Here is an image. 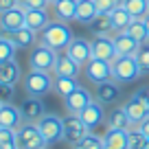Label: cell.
Returning <instances> with one entry per match:
<instances>
[{
  "label": "cell",
  "mask_w": 149,
  "mask_h": 149,
  "mask_svg": "<svg viewBox=\"0 0 149 149\" xmlns=\"http://www.w3.org/2000/svg\"><path fill=\"white\" fill-rule=\"evenodd\" d=\"M66 53H68L79 66H86L90 59H92V40H86V37H72L70 44L66 46Z\"/></svg>",
  "instance_id": "cell-9"
},
{
  "label": "cell",
  "mask_w": 149,
  "mask_h": 149,
  "mask_svg": "<svg viewBox=\"0 0 149 149\" xmlns=\"http://www.w3.org/2000/svg\"><path fill=\"white\" fill-rule=\"evenodd\" d=\"M20 5V0H0V13L7 9H13V7Z\"/></svg>",
  "instance_id": "cell-40"
},
{
  "label": "cell",
  "mask_w": 149,
  "mask_h": 149,
  "mask_svg": "<svg viewBox=\"0 0 149 149\" xmlns=\"http://www.w3.org/2000/svg\"><path fill=\"white\" fill-rule=\"evenodd\" d=\"M72 31L66 22H59V20H51L42 31L37 33V42L40 44H46V46L55 48L57 53L59 51H66V46L70 44L72 40Z\"/></svg>",
  "instance_id": "cell-1"
},
{
  "label": "cell",
  "mask_w": 149,
  "mask_h": 149,
  "mask_svg": "<svg viewBox=\"0 0 149 149\" xmlns=\"http://www.w3.org/2000/svg\"><path fill=\"white\" fill-rule=\"evenodd\" d=\"M143 20H145V26H147V31H149V13H147V15H145V18H143Z\"/></svg>",
  "instance_id": "cell-42"
},
{
  "label": "cell",
  "mask_w": 149,
  "mask_h": 149,
  "mask_svg": "<svg viewBox=\"0 0 149 149\" xmlns=\"http://www.w3.org/2000/svg\"><path fill=\"white\" fill-rule=\"evenodd\" d=\"M92 57L94 59H103V61H114L116 59V48H114V40L112 35H97L92 37Z\"/></svg>",
  "instance_id": "cell-10"
},
{
  "label": "cell",
  "mask_w": 149,
  "mask_h": 149,
  "mask_svg": "<svg viewBox=\"0 0 149 149\" xmlns=\"http://www.w3.org/2000/svg\"><path fill=\"white\" fill-rule=\"evenodd\" d=\"M94 2H97L99 13H112L116 7H121L123 0H94Z\"/></svg>",
  "instance_id": "cell-37"
},
{
  "label": "cell",
  "mask_w": 149,
  "mask_h": 149,
  "mask_svg": "<svg viewBox=\"0 0 149 149\" xmlns=\"http://www.w3.org/2000/svg\"><path fill=\"white\" fill-rule=\"evenodd\" d=\"M88 31L92 33V37H97V35H112V33H114V29H112V18H110V13H99L97 18L88 24Z\"/></svg>",
  "instance_id": "cell-26"
},
{
  "label": "cell",
  "mask_w": 149,
  "mask_h": 149,
  "mask_svg": "<svg viewBox=\"0 0 149 149\" xmlns=\"http://www.w3.org/2000/svg\"><path fill=\"white\" fill-rule=\"evenodd\" d=\"M94 99H97L101 105H112L121 99V86L114 79L101 81V84H94Z\"/></svg>",
  "instance_id": "cell-12"
},
{
  "label": "cell",
  "mask_w": 149,
  "mask_h": 149,
  "mask_svg": "<svg viewBox=\"0 0 149 149\" xmlns=\"http://www.w3.org/2000/svg\"><path fill=\"white\" fill-rule=\"evenodd\" d=\"M138 130H140V132H143V134H145V136L149 138V116H147V118H145V121H143V123L138 125Z\"/></svg>",
  "instance_id": "cell-41"
},
{
  "label": "cell",
  "mask_w": 149,
  "mask_h": 149,
  "mask_svg": "<svg viewBox=\"0 0 149 149\" xmlns=\"http://www.w3.org/2000/svg\"><path fill=\"white\" fill-rule=\"evenodd\" d=\"M15 94V86L9 84H0V103H11Z\"/></svg>",
  "instance_id": "cell-39"
},
{
  "label": "cell",
  "mask_w": 149,
  "mask_h": 149,
  "mask_svg": "<svg viewBox=\"0 0 149 149\" xmlns=\"http://www.w3.org/2000/svg\"><path fill=\"white\" fill-rule=\"evenodd\" d=\"M138 77H143V74H140L136 57L118 55L116 59L112 61V79L116 81V84H132V81H136Z\"/></svg>",
  "instance_id": "cell-3"
},
{
  "label": "cell",
  "mask_w": 149,
  "mask_h": 149,
  "mask_svg": "<svg viewBox=\"0 0 149 149\" xmlns=\"http://www.w3.org/2000/svg\"><path fill=\"white\" fill-rule=\"evenodd\" d=\"M53 77H55V74H53ZM79 86H81V84H79V79H77V77H55V79H53V90H55L61 99L68 97L70 92H74Z\"/></svg>",
  "instance_id": "cell-29"
},
{
  "label": "cell",
  "mask_w": 149,
  "mask_h": 149,
  "mask_svg": "<svg viewBox=\"0 0 149 149\" xmlns=\"http://www.w3.org/2000/svg\"><path fill=\"white\" fill-rule=\"evenodd\" d=\"M127 132L130 130H107L103 134L105 149H127Z\"/></svg>",
  "instance_id": "cell-27"
},
{
  "label": "cell",
  "mask_w": 149,
  "mask_h": 149,
  "mask_svg": "<svg viewBox=\"0 0 149 149\" xmlns=\"http://www.w3.org/2000/svg\"><path fill=\"white\" fill-rule=\"evenodd\" d=\"M79 116H81V121L86 123V127H88V130L92 132L94 127H97V125H101V123H103V118H105V114H103V105L97 101V99H94V101L90 103V105L86 107L84 112H81Z\"/></svg>",
  "instance_id": "cell-20"
},
{
  "label": "cell",
  "mask_w": 149,
  "mask_h": 149,
  "mask_svg": "<svg viewBox=\"0 0 149 149\" xmlns=\"http://www.w3.org/2000/svg\"><path fill=\"white\" fill-rule=\"evenodd\" d=\"M24 123V116L20 107H15L13 103H2L0 105V127H7V130H18Z\"/></svg>",
  "instance_id": "cell-17"
},
{
  "label": "cell",
  "mask_w": 149,
  "mask_h": 149,
  "mask_svg": "<svg viewBox=\"0 0 149 149\" xmlns=\"http://www.w3.org/2000/svg\"><path fill=\"white\" fill-rule=\"evenodd\" d=\"M92 101H94V94L90 92L88 88L79 86L74 92H70L68 97H64V107L68 110V114H81Z\"/></svg>",
  "instance_id": "cell-8"
},
{
  "label": "cell",
  "mask_w": 149,
  "mask_h": 149,
  "mask_svg": "<svg viewBox=\"0 0 149 149\" xmlns=\"http://www.w3.org/2000/svg\"><path fill=\"white\" fill-rule=\"evenodd\" d=\"M145 149H149V140H147V147H145Z\"/></svg>",
  "instance_id": "cell-45"
},
{
  "label": "cell",
  "mask_w": 149,
  "mask_h": 149,
  "mask_svg": "<svg viewBox=\"0 0 149 149\" xmlns=\"http://www.w3.org/2000/svg\"><path fill=\"white\" fill-rule=\"evenodd\" d=\"M81 70H84V66H79L66 51L57 53L55 68H53V74H55V77H77V79H79Z\"/></svg>",
  "instance_id": "cell-13"
},
{
  "label": "cell",
  "mask_w": 149,
  "mask_h": 149,
  "mask_svg": "<svg viewBox=\"0 0 149 149\" xmlns=\"http://www.w3.org/2000/svg\"><path fill=\"white\" fill-rule=\"evenodd\" d=\"M37 127H40V132H42L44 140L48 145H55L59 140H64V118L57 116V114H44L37 121Z\"/></svg>",
  "instance_id": "cell-6"
},
{
  "label": "cell",
  "mask_w": 149,
  "mask_h": 149,
  "mask_svg": "<svg viewBox=\"0 0 149 149\" xmlns=\"http://www.w3.org/2000/svg\"><path fill=\"white\" fill-rule=\"evenodd\" d=\"M0 105H2V103H0Z\"/></svg>",
  "instance_id": "cell-46"
},
{
  "label": "cell",
  "mask_w": 149,
  "mask_h": 149,
  "mask_svg": "<svg viewBox=\"0 0 149 149\" xmlns=\"http://www.w3.org/2000/svg\"><path fill=\"white\" fill-rule=\"evenodd\" d=\"M0 149H18V145H15V130L0 127Z\"/></svg>",
  "instance_id": "cell-36"
},
{
  "label": "cell",
  "mask_w": 149,
  "mask_h": 149,
  "mask_svg": "<svg viewBox=\"0 0 149 149\" xmlns=\"http://www.w3.org/2000/svg\"><path fill=\"white\" fill-rule=\"evenodd\" d=\"M105 125H107V130H132V127H134L123 105H121V107H114V110L107 112Z\"/></svg>",
  "instance_id": "cell-22"
},
{
  "label": "cell",
  "mask_w": 149,
  "mask_h": 149,
  "mask_svg": "<svg viewBox=\"0 0 149 149\" xmlns=\"http://www.w3.org/2000/svg\"><path fill=\"white\" fill-rule=\"evenodd\" d=\"M20 112H22V116H24L26 123H37L44 114H46L44 103H42L40 97H26L22 103H20Z\"/></svg>",
  "instance_id": "cell-16"
},
{
  "label": "cell",
  "mask_w": 149,
  "mask_h": 149,
  "mask_svg": "<svg viewBox=\"0 0 149 149\" xmlns=\"http://www.w3.org/2000/svg\"><path fill=\"white\" fill-rule=\"evenodd\" d=\"M20 79H22V68H20L18 61H15V59L0 61V84L15 86Z\"/></svg>",
  "instance_id": "cell-23"
},
{
  "label": "cell",
  "mask_w": 149,
  "mask_h": 149,
  "mask_svg": "<svg viewBox=\"0 0 149 149\" xmlns=\"http://www.w3.org/2000/svg\"><path fill=\"white\" fill-rule=\"evenodd\" d=\"M53 79L55 77H51V72H44V70H29L26 74H24V92L29 94V97H40L42 99L44 94H48L53 90Z\"/></svg>",
  "instance_id": "cell-2"
},
{
  "label": "cell",
  "mask_w": 149,
  "mask_h": 149,
  "mask_svg": "<svg viewBox=\"0 0 149 149\" xmlns=\"http://www.w3.org/2000/svg\"><path fill=\"white\" fill-rule=\"evenodd\" d=\"M24 13H26V11L20 5L13 7V9L2 11V13H0V31L2 33H13V31H18V29L26 26V24H24Z\"/></svg>",
  "instance_id": "cell-14"
},
{
  "label": "cell",
  "mask_w": 149,
  "mask_h": 149,
  "mask_svg": "<svg viewBox=\"0 0 149 149\" xmlns=\"http://www.w3.org/2000/svg\"><path fill=\"white\" fill-rule=\"evenodd\" d=\"M72 149H81V147H77V145H74V147H72Z\"/></svg>",
  "instance_id": "cell-44"
},
{
  "label": "cell",
  "mask_w": 149,
  "mask_h": 149,
  "mask_svg": "<svg viewBox=\"0 0 149 149\" xmlns=\"http://www.w3.org/2000/svg\"><path fill=\"white\" fill-rule=\"evenodd\" d=\"M123 7L134 18H145L149 13V0H123Z\"/></svg>",
  "instance_id": "cell-32"
},
{
  "label": "cell",
  "mask_w": 149,
  "mask_h": 149,
  "mask_svg": "<svg viewBox=\"0 0 149 149\" xmlns=\"http://www.w3.org/2000/svg\"><path fill=\"white\" fill-rule=\"evenodd\" d=\"M15 145H18V149H44V147H48V143L44 140L37 123H26V121L15 130Z\"/></svg>",
  "instance_id": "cell-4"
},
{
  "label": "cell",
  "mask_w": 149,
  "mask_h": 149,
  "mask_svg": "<svg viewBox=\"0 0 149 149\" xmlns=\"http://www.w3.org/2000/svg\"><path fill=\"white\" fill-rule=\"evenodd\" d=\"M20 7L22 9H48L51 7V2L48 0H20Z\"/></svg>",
  "instance_id": "cell-38"
},
{
  "label": "cell",
  "mask_w": 149,
  "mask_h": 149,
  "mask_svg": "<svg viewBox=\"0 0 149 149\" xmlns=\"http://www.w3.org/2000/svg\"><path fill=\"white\" fill-rule=\"evenodd\" d=\"M53 13H55V20L59 22H74L77 20V0H59L53 5Z\"/></svg>",
  "instance_id": "cell-19"
},
{
  "label": "cell",
  "mask_w": 149,
  "mask_h": 149,
  "mask_svg": "<svg viewBox=\"0 0 149 149\" xmlns=\"http://www.w3.org/2000/svg\"><path fill=\"white\" fill-rule=\"evenodd\" d=\"M147 136L138 130V127H132L127 132V149H145L147 147Z\"/></svg>",
  "instance_id": "cell-33"
},
{
  "label": "cell",
  "mask_w": 149,
  "mask_h": 149,
  "mask_svg": "<svg viewBox=\"0 0 149 149\" xmlns=\"http://www.w3.org/2000/svg\"><path fill=\"white\" fill-rule=\"evenodd\" d=\"M123 107H125L127 116H130V121H132V125H134V127H138L140 123L149 116V105L140 97H136V94H132V97L123 103Z\"/></svg>",
  "instance_id": "cell-15"
},
{
  "label": "cell",
  "mask_w": 149,
  "mask_h": 149,
  "mask_svg": "<svg viewBox=\"0 0 149 149\" xmlns=\"http://www.w3.org/2000/svg\"><path fill=\"white\" fill-rule=\"evenodd\" d=\"M125 33L130 37H134L138 44H147L149 42V31H147V26H145V20L143 18H134Z\"/></svg>",
  "instance_id": "cell-30"
},
{
  "label": "cell",
  "mask_w": 149,
  "mask_h": 149,
  "mask_svg": "<svg viewBox=\"0 0 149 149\" xmlns=\"http://www.w3.org/2000/svg\"><path fill=\"white\" fill-rule=\"evenodd\" d=\"M24 11H26V9H24ZM48 22H51V13H48V9H29L26 13H24V24H26L29 29H33L35 33H40Z\"/></svg>",
  "instance_id": "cell-21"
},
{
  "label": "cell",
  "mask_w": 149,
  "mask_h": 149,
  "mask_svg": "<svg viewBox=\"0 0 149 149\" xmlns=\"http://www.w3.org/2000/svg\"><path fill=\"white\" fill-rule=\"evenodd\" d=\"M86 70V79L90 84H101V81L112 79V64L110 61H103V59H90L88 64L84 66Z\"/></svg>",
  "instance_id": "cell-11"
},
{
  "label": "cell",
  "mask_w": 149,
  "mask_h": 149,
  "mask_svg": "<svg viewBox=\"0 0 149 149\" xmlns=\"http://www.w3.org/2000/svg\"><path fill=\"white\" fill-rule=\"evenodd\" d=\"M88 127H86V123L81 121L79 114H68V116L64 118V140L66 143H70L74 147V145H79L81 140L86 138V134H88Z\"/></svg>",
  "instance_id": "cell-7"
},
{
  "label": "cell",
  "mask_w": 149,
  "mask_h": 149,
  "mask_svg": "<svg viewBox=\"0 0 149 149\" xmlns=\"http://www.w3.org/2000/svg\"><path fill=\"white\" fill-rule=\"evenodd\" d=\"M112 40H114L116 55H130V57H134L136 53H138V48H140V44L136 42L134 37H130L125 31H121V33H112Z\"/></svg>",
  "instance_id": "cell-18"
},
{
  "label": "cell",
  "mask_w": 149,
  "mask_h": 149,
  "mask_svg": "<svg viewBox=\"0 0 149 149\" xmlns=\"http://www.w3.org/2000/svg\"><path fill=\"white\" fill-rule=\"evenodd\" d=\"M136 61H138V68L140 74H149V42L147 44H140L138 53H136Z\"/></svg>",
  "instance_id": "cell-34"
},
{
  "label": "cell",
  "mask_w": 149,
  "mask_h": 149,
  "mask_svg": "<svg viewBox=\"0 0 149 149\" xmlns=\"http://www.w3.org/2000/svg\"><path fill=\"white\" fill-rule=\"evenodd\" d=\"M15 53H18V46L9 40V35H7V33L0 31V61L15 59Z\"/></svg>",
  "instance_id": "cell-31"
},
{
  "label": "cell",
  "mask_w": 149,
  "mask_h": 149,
  "mask_svg": "<svg viewBox=\"0 0 149 149\" xmlns=\"http://www.w3.org/2000/svg\"><path fill=\"white\" fill-rule=\"evenodd\" d=\"M48 2H51V7H53V5H55V2H59V0H48Z\"/></svg>",
  "instance_id": "cell-43"
},
{
  "label": "cell",
  "mask_w": 149,
  "mask_h": 149,
  "mask_svg": "<svg viewBox=\"0 0 149 149\" xmlns=\"http://www.w3.org/2000/svg\"><path fill=\"white\" fill-rule=\"evenodd\" d=\"M77 147H81V149H105V143H103L101 136H97V134H92V132H88V134H86V138L81 140Z\"/></svg>",
  "instance_id": "cell-35"
},
{
  "label": "cell",
  "mask_w": 149,
  "mask_h": 149,
  "mask_svg": "<svg viewBox=\"0 0 149 149\" xmlns=\"http://www.w3.org/2000/svg\"><path fill=\"white\" fill-rule=\"evenodd\" d=\"M97 15H99V9L94 0H77V22L88 26Z\"/></svg>",
  "instance_id": "cell-25"
},
{
  "label": "cell",
  "mask_w": 149,
  "mask_h": 149,
  "mask_svg": "<svg viewBox=\"0 0 149 149\" xmlns=\"http://www.w3.org/2000/svg\"><path fill=\"white\" fill-rule=\"evenodd\" d=\"M110 18H112V29H114V33H121V31H127V26L132 24L134 15H132L121 2V7H116V9L110 13Z\"/></svg>",
  "instance_id": "cell-28"
},
{
  "label": "cell",
  "mask_w": 149,
  "mask_h": 149,
  "mask_svg": "<svg viewBox=\"0 0 149 149\" xmlns=\"http://www.w3.org/2000/svg\"><path fill=\"white\" fill-rule=\"evenodd\" d=\"M44 149H46V147H44Z\"/></svg>",
  "instance_id": "cell-47"
},
{
  "label": "cell",
  "mask_w": 149,
  "mask_h": 149,
  "mask_svg": "<svg viewBox=\"0 0 149 149\" xmlns=\"http://www.w3.org/2000/svg\"><path fill=\"white\" fill-rule=\"evenodd\" d=\"M55 59H57V51H55V48L37 42L35 46H33L31 55H29V66H31L33 70L53 72V68H55Z\"/></svg>",
  "instance_id": "cell-5"
},
{
  "label": "cell",
  "mask_w": 149,
  "mask_h": 149,
  "mask_svg": "<svg viewBox=\"0 0 149 149\" xmlns=\"http://www.w3.org/2000/svg\"><path fill=\"white\" fill-rule=\"evenodd\" d=\"M7 35H9V40L18 48H31L33 44L37 42V33L33 31V29H29V26H22V29H18V31H13V33H7Z\"/></svg>",
  "instance_id": "cell-24"
}]
</instances>
